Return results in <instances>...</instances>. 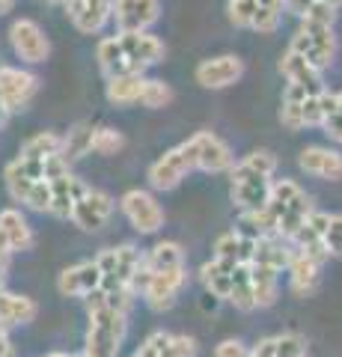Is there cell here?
<instances>
[{"label":"cell","mask_w":342,"mask_h":357,"mask_svg":"<svg viewBox=\"0 0 342 357\" xmlns=\"http://www.w3.org/2000/svg\"><path fill=\"white\" fill-rule=\"evenodd\" d=\"M128 331V312L107 307L102 292L90 295V325H86V357H116Z\"/></svg>","instance_id":"2"},{"label":"cell","mask_w":342,"mask_h":357,"mask_svg":"<svg viewBox=\"0 0 342 357\" xmlns=\"http://www.w3.org/2000/svg\"><path fill=\"white\" fill-rule=\"evenodd\" d=\"M143 268L146 271H173V268H185V253L176 241H161L143 256Z\"/></svg>","instance_id":"31"},{"label":"cell","mask_w":342,"mask_h":357,"mask_svg":"<svg viewBox=\"0 0 342 357\" xmlns=\"http://www.w3.org/2000/svg\"><path fill=\"white\" fill-rule=\"evenodd\" d=\"M36 301L27 295H15V292H0V325L3 328H18V325H30L36 319Z\"/></svg>","instance_id":"26"},{"label":"cell","mask_w":342,"mask_h":357,"mask_svg":"<svg viewBox=\"0 0 342 357\" xmlns=\"http://www.w3.org/2000/svg\"><path fill=\"white\" fill-rule=\"evenodd\" d=\"M185 283H187L185 268H173V271H146V268L140 265L134 289H140L143 301H146L152 310H170Z\"/></svg>","instance_id":"6"},{"label":"cell","mask_w":342,"mask_h":357,"mask_svg":"<svg viewBox=\"0 0 342 357\" xmlns=\"http://www.w3.org/2000/svg\"><path fill=\"white\" fill-rule=\"evenodd\" d=\"M250 357H277V351H274V337L259 340V342L250 349Z\"/></svg>","instance_id":"46"},{"label":"cell","mask_w":342,"mask_h":357,"mask_svg":"<svg viewBox=\"0 0 342 357\" xmlns=\"http://www.w3.org/2000/svg\"><path fill=\"white\" fill-rule=\"evenodd\" d=\"M280 72L286 75V81L295 84V86H304L310 96H322L325 93V84H322V75L318 69H313L304 57H297L295 51H289L286 57L280 60Z\"/></svg>","instance_id":"23"},{"label":"cell","mask_w":342,"mask_h":357,"mask_svg":"<svg viewBox=\"0 0 342 357\" xmlns=\"http://www.w3.org/2000/svg\"><path fill=\"white\" fill-rule=\"evenodd\" d=\"M194 167L187 161V155L182 146H176L170 152H164L161 158L149 167V182L152 188H158V191H173L176 185L185 178V173H191Z\"/></svg>","instance_id":"13"},{"label":"cell","mask_w":342,"mask_h":357,"mask_svg":"<svg viewBox=\"0 0 342 357\" xmlns=\"http://www.w3.org/2000/svg\"><path fill=\"white\" fill-rule=\"evenodd\" d=\"M48 185H51V215H57V218H72L75 206H78L81 197L90 191V188L72 173L54 178V182H48Z\"/></svg>","instance_id":"20"},{"label":"cell","mask_w":342,"mask_h":357,"mask_svg":"<svg viewBox=\"0 0 342 357\" xmlns=\"http://www.w3.org/2000/svg\"><path fill=\"white\" fill-rule=\"evenodd\" d=\"M69 173V161L63 158V155H51L45 158V182H54V178H60Z\"/></svg>","instance_id":"45"},{"label":"cell","mask_w":342,"mask_h":357,"mask_svg":"<svg viewBox=\"0 0 342 357\" xmlns=\"http://www.w3.org/2000/svg\"><path fill=\"white\" fill-rule=\"evenodd\" d=\"M98 63H102V69L110 75V77H119V75H140L134 66H131V60L125 57L123 45H119V39H104L102 45H98Z\"/></svg>","instance_id":"30"},{"label":"cell","mask_w":342,"mask_h":357,"mask_svg":"<svg viewBox=\"0 0 342 357\" xmlns=\"http://www.w3.org/2000/svg\"><path fill=\"white\" fill-rule=\"evenodd\" d=\"M274 167H277V158L271 152H250L244 161L233 167V203L241 211H256L268 206Z\"/></svg>","instance_id":"1"},{"label":"cell","mask_w":342,"mask_h":357,"mask_svg":"<svg viewBox=\"0 0 342 357\" xmlns=\"http://www.w3.org/2000/svg\"><path fill=\"white\" fill-rule=\"evenodd\" d=\"M170 98H173V93H170L167 84H161V81H146V86H143V96H140V105L158 110V107H167Z\"/></svg>","instance_id":"38"},{"label":"cell","mask_w":342,"mask_h":357,"mask_svg":"<svg viewBox=\"0 0 342 357\" xmlns=\"http://www.w3.org/2000/svg\"><path fill=\"white\" fill-rule=\"evenodd\" d=\"M125 146L123 134L114 131V128H95L93 131V152L98 155H116L119 149Z\"/></svg>","instance_id":"37"},{"label":"cell","mask_w":342,"mask_h":357,"mask_svg":"<svg viewBox=\"0 0 342 357\" xmlns=\"http://www.w3.org/2000/svg\"><path fill=\"white\" fill-rule=\"evenodd\" d=\"M51 155H63V137L54 131H42L36 137H30L24 146H21L18 158H33V161H45Z\"/></svg>","instance_id":"33"},{"label":"cell","mask_w":342,"mask_h":357,"mask_svg":"<svg viewBox=\"0 0 342 357\" xmlns=\"http://www.w3.org/2000/svg\"><path fill=\"white\" fill-rule=\"evenodd\" d=\"M229 21L238 27H250L256 15V0H229Z\"/></svg>","instance_id":"40"},{"label":"cell","mask_w":342,"mask_h":357,"mask_svg":"<svg viewBox=\"0 0 342 357\" xmlns=\"http://www.w3.org/2000/svg\"><path fill=\"white\" fill-rule=\"evenodd\" d=\"M301 119H304V126H322V107H318V96H310L304 102Z\"/></svg>","instance_id":"44"},{"label":"cell","mask_w":342,"mask_h":357,"mask_svg":"<svg viewBox=\"0 0 342 357\" xmlns=\"http://www.w3.org/2000/svg\"><path fill=\"white\" fill-rule=\"evenodd\" d=\"M322 241H325L327 256H342V215H330Z\"/></svg>","instance_id":"41"},{"label":"cell","mask_w":342,"mask_h":357,"mask_svg":"<svg viewBox=\"0 0 342 357\" xmlns=\"http://www.w3.org/2000/svg\"><path fill=\"white\" fill-rule=\"evenodd\" d=\"M247 271H250V286H253V304L256 307H271L274 301H277V283H280L277 277H280V271L256 265V262H250Z\"/></svg>","instance_id":"28"},{"label":"cell","mask_w":342,"mask_h":357,"mask_svg":"<svg viewBox=\"0 0 342 357\" xmlns=\"http://www.w3.org/2000/svg\"><path fill=\"white\" fill-rule=\"evenodd\" d=\"M0 236H3L9 253H21L33 248V229L24 220L18 208H3L0 211Z\"/></svg>","instance_id":"24"},{"label":"cell","mask_w":342,"mask_h":357,"mask_svg":"<svg viewBox=\"0 0 342 357\" xmlns=\"http://www.w3.org/2000/svg\"><path fill=\"white\" fill-rule=\"evenodd\" d=\"M289 51H295L297 57H304L313 69H325V66H330V60H334V54H336L334 27L316 24V21H304L301 30L292 36Z\"/></svg>","instance_id":"5"},{"label":"cell","mask_w":342,"mask_h":357,"mask_svg":"<svg viewBox=\"0 0 342 357\" xmlns=\"http://www.w3.org/2000/svg\"><path fill=\"white\" fill-rule=\"evenodd\" d=\"M182 149L187 155L194 170H205V173H224L233 170V149L212 131H200L194 134L187 143H182Z\"/></svg>","instance_id":"7"},{"label":"cell","mask_w":342,"mask_h":357,"mask_svg":"<svg viewBox=\"0 0 342 357\" xmlns=\"http://www.w3.org/2000/svg\"><path fill=\"white\" fill-rule=\"evenodd\" d=\"M13 3H15V0H0V15L9 13V9H13Z\"/></svg>","instance_id":"50"},{"label":"cell","mask_w":342,"mask_h":357,"mask_svg":"<svg viewBox=\"0 0 342 357\" xmlns=\"http://www.w3.org/2000/svg\"><path fill=\"white\" fill-rule=\"evenodd\" d=\"M0 357H15V345L6 337V328L0 325Z\"/></svg>","instance_id":"47"},{"label":"cell","mask_w":342,"mask_h":357,"mask_svg":"<svg viewBox=\"0 0 342 357\" xmlns=\"http://www.w3.org/2000/svg\"><path fill=\"white\" fill-rule=\"evenodd\" d=\"M283 13V0H256V15H253V30L259 33H274L280 24Z\"/></svg>","instance_id":"36"},{"label":"cell","mask_w":342,"mask_h":357,"mask_svg":"<svg viewBox=\"0 0 342 357\" xmlns=\"http://www.w3.org/2000/svg\"><path fill=\"white\" fill-rule=\"evenodd\" d=\"M229 304H235L238 310H253V286H250V271L247 265H238L233 271V286H229Z\"/></svg>","instance_id":"35"},{"label":"cell","mask_w":342,"mask_h":357,"mask_svg":"<svg viewBox=\"0 0 342 357\" xmlns=\"http://www.w3.org/2000/svg\"><path fill=\"white\" fill-rule=\"evenodd\" d=\"M215 357H250V349L238 340H224L215 349Z\"/></svg>","instance_id":"43"},{"label":"cell","mask_w":342,"mask_h":357,"mask_svg":"<svg viewBox=\"0 0 342 357\" xmlns=\"http://www.w3.org/2000/svg\"><path fill=\"white\" fill-rule=\"evenodd\" d=\"M63 6L69 13L72 24L81 33H98L110 21V15H114L110 0H65Z\"/></svg>","instance_id":"16"},{"label":"cell","mask_w":342,"mask_h":357,"mask_svg":"<svg viewBox=\"0 0 342 357\" xmlns=\"http://www.w3.org/2000/svg\"><path fill=\"white\" fill-rule=\"evenodd\" d=\"M45 357H75V354H65V351H54V354H45Z\"/></svg>","instance_id":"51"},{"label":"cell","mask_w":342,"mask_h":357,"mask_svg":"<svg viewBox=\"0 0 342 357\" xmlns=\"http://www.w3.org/2000/svg\"><path fill=\"white\" fill-rule=\"evenodd\" d=\"M39 89V81L33 77L30 72H21V69H13V66H0V96L9 110H21L33 102Z\"/></svg>","instance_id":"11"},{"label":"cell","mask_w":342,"mask_h":357,"mask_svg":"<svg viewBox=\"0 0 342 357\" xmlns=\"http://www.w3.org/2000/svg\"><path fill=\"white\" fill-rule=\"evenodd\" d=\"M116 39H119L125 57L131 60V66H134L137 72L146 69V66H152V63H158L164 57V42L155 39V36H149V33H119Z\"/></svg>","instance_id":"18"},{"label":"cell","mask_w":342,"mask_h":357,"mask_svg":"<svg viewBox=\"0 0 342 357\" xmlns=\"http://www.w3.org/2000/svg\"><path fill=\"white\" fill-rule=\"evenodd\" d=\"M110 215H114V199H110L107 194L93 191V188H90V191L81 197V203L75 206L72 220L78 223L84 232H95V229H102L104 223L110 220Z\"/></svg>","instance_id":"15"},{"label":"cell","mask_w":342,"mask_h":357,"mask_svg":"<svg viewBox=\"0 0 342 357\" xmlns=\"http://www.w3.org/2000/svg\"><path fill=\"white\" fill-rule=\"evenodd\" d=\"M286 271H289V289L297 298H306V295H313L318 289V271H322V265H318L316 259H310V256L295 250Z\"/></svg>","instance_id":"25"},{"label":"cell","mask_w":342,"mask_h":357,"mask_svg":"<svg viewBox=\"0 0 342 357\" xmlns=\"http://www.w3.org/2000/svg\"><path fill=\"white\" fill-rule=\"evenodd\" d=\"M134 354L137 357H196V340L187 337V333L155 331L143 340V345Z\"/></svg>","instance_id":"12"},{"label":"cell","mask_w":342,"mask_h":357,"mask_svg":"<svg viewBox=\"0 0 342 357\" xmlns=\"http://www.w3.org/2000/svg\"><path fill=\"white\" fill-rule=\"evenodd\" d=\"M114 18L123 33H146L158 21V0H116Z\"/></svg>","instance_id":"14"},{"label":"cell","mask_w":342,"mask_h":357,"mask_svg":"<svg viewBox=\"0 0 342 357\" xmlns=\"http://www.w3.org/2000/svg\"><path fill=\"white\" fill-rule=\"evenodd\" d=\"M9 42H13L15 54L24 63H45L48 60L51 45L45 39V33L39 30L36 21H30V18L15 21V24L9 27Z\"/></svg>","instance_id":"9"},{"label":"cell","mask_w":342,"mask_h":357,"mask_svg":"<svg viewBox=\"0 0 342 357\" xmlns=\"http://www.w3.org/2000/svg\"><path fill=\"white\" fill-rule=\"evenodd\" d=\"M93 131L86 122H81V126H75L69 131V137H63V158L65 161H75V158H81V155L86 152H93Z\"/></svg>","instance_id":"34"},{"label":"cell","mask_w":342,"mask_h":357,"mask_svg":"<svg viewBox=\"0 0 342 357\" xmlns=\"http://www.w3.org/2000/svg\"><path fill=\"white\" fill-rule=\"evenodd\" d=\"M238 265H226V262H220V259H212V262H205L200 268V280L203 286L212 292L215 298H229V286H233V271H235Z\"/></svg>","instance_id":"29"},{"label":"cell","mask_w":342,"mask_h":357,"mask_svg":"<svg viewBox=\"0 0 342 357\" xmlns=\"http://www.w3.org/2000/svg\"><path fill=\"white\" fill-rule=\"evenodd\" d=\"M274 351H277V357H304L306 340L301 333H280V337H274Z\"/></svg>","instance_id":"39"},{"label":"cell","mask_w":342,"mask_h":357,"mask_svg":"<svg viewBox=\"0 0 342 357\" xmlns=\"http://www.w3.org/2000/svg\"><path fill=\"white\" fill-rule=\"evenodd\" d=\"M253 256V238L241 236V232H224L215 244V259L226 265H250Z\"/></svg>","instance_id":"27"},{"label":"cell","mask_w":342,"mask_h":357,"mask_svg":"<svg viewBox=\"0 0 342 357\" xmlns=\"http://www.w3.org/2000/svg\"><path fill=\"white\" fill-rule=\"evenodd\" d=\"M274 215V236H280L286 241L295 238V232L304 227L306 218L313 215V203L310 197L301 191V185L292 182V178H283V182H274L271 185V197H268V206H265Z\"/></svg>","instance_id":"3"},{"label":"cell","mask_w":342,"mask_h":357,"mask_svg":"<svg viewBox=\"0 0 342 357\" xmlns=\"http://www.w3.org/2000/svg\"><path fill=\"white\" fill-rule=\"evenodd\" d=\"M95 265L102 268V289H131L134 292L137 271L143 265V256L137 248L123 244V248H110L95 256Z\"/></svg>","instance_id":"4"},{"label":"cell","mask_w":342,"mask_h":357,"mask_svg":"<svg viewBox=\"0 0 342 357\" xmlns=\"http://www.w3.org/2000/svg\"><path fill=\"white\" fill-rule=\"evenodd\" d=\"M6 114H9V107H6V102H3V96H0V126L6 122Z\"/></svg>","instance_id":"49"},{"label":"cell","mask_w":342,"mask_h":357,"mask_svg":"<svg viewBox=\"0 0 342 357\" xmlns=\"http://www.w3.org/2000/svg\"><path fill=\"white\" fill-rule=\"evenodd\" d=\"M123 211H125L131 227L137 232H143V236L158 232L164 227V208H161L158 199L146 191H128L123 197Z\"/></svg>","instance_id":"8"},{"label":"cell","mask_w":342,"mask_h":357,"mask_svg":"<svg viewBox=\"0 0 342 357\" xmlns=\"http://www.w3.org/2000/svg\"><path fill=\"white\" fill-rule=\"evenodd\" d=\"M102 280H104L102 268H98L93 259V262H78V265L65 268L57 280V289L65 298H90L93 292L102 289Z\"/></svg>","instance_id":"10"},{"label":"cell","mask_w":342,"mask_h":357,"mask_svg":"<svg viewBox=\"0 0 342 357\" xmlns=\"http://www.w3.org/2000/svg\"><path fill=\"white\" fill-rule=\"evenodd\" d=\"M143 86H146V77H140V75H119V77H110V84H107V98H110L114 105H134V102H140Z\"/></svg>","instance_id":"32"},{"label":"cell","mask_w":342,"mask_h":357,"mask_svg":"<svg viewBox=\"0 0 342 357\" xmlns=\"http://www.w3.org/2000/svg\"><path fill=\"white\" fill-rule=\"evenodd\" d=\"M39 178H45V161L15 158L6 167V188H9V194H13V199H18V203H24L30 188L36 185Z\"/></svg>","instance_id":"19"},{"label":"cell","mask_w":342,"mask_h":357,"mask_svg":"<svg viewBox=\"0 0 342 357\" xmlns=\"http://www.w3.org/2000/svg\"><path fill=\"white\" fill-rule=\"evenodd\" d=\"M336 105H339V114H342V93L336 96Z\"/></svg>","instance_id":"52"},{"label":"cell","mask_w":342,"mask_h":357,"mask_svg":"<svg viewBox=\"0 0 342 357\" xmlns=\"http://www.w3.org/2000/svg\"><path fill=\"white\" fill-rule=\"evenodd\" d=\"M24 203L33 211H51V185L45 182V178H39V182L30 188V194H27Z\"/></svg>","instance_id":"42"},{"label":"cell","mask_w":342,"mask_h":357,"mask_svg":"<svg viewBox=\"0 0 342 357\" xmlns=\"http://www.w3.org/2000/svg\"><path fill=\"white\" fill-rule=\"evenodd\" d=\"M241 75H244V63L233 57V54H224V57H215L196 66V81L205 89H224L229 84H235Z\"/></svg>","instance_id":"17"},{"label":"cell","mask_w":342,"mask_h":357,"mask_svg":"<svg viewBox=\"0 0 342 357\" xmlns=\"http://www.w3.org/2000/svg\"><path fill=\"white\" fill-rule=\"evenodd\" d=\"M304 173L318 176V178H330V182H339L342 178V155L334 149H322V146H310L301 152L297 158Z\"/></svg>","instance_id":"21"},{"label":"cell","mask_w":342,"mask_h":357,"mask_svg":"<svg viewBox=\"0 0 342 357\" xmlns=\"http://www.w3.org/2000/svg\"><path fill=\"white\" fill-rule=\"evenodd\" d=\"M9 256L6 250H0V292H3V280H6V268H9Z\"/></svg>","instance_id":"48"},{"label":"cell","mask_w":342,"mask_h":357,"mask_svg":"<svg viewBox=\"0 0 342 357\" xmlns=\"http://www.w3.org/2000/svg\"><path fill=\"white\" fill-rule=\"evenodd\" d=\"M292 253L295 250L289 248V241H286V238H280V236H262V238H253L250 262L274 268V271H283V268H289Z\"/></svg>","instance_id":"22"}]
</instances>
